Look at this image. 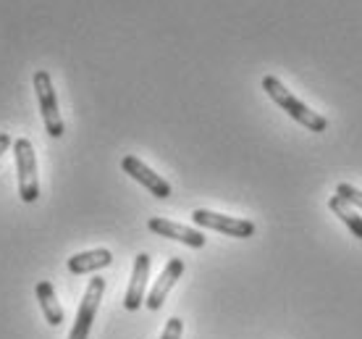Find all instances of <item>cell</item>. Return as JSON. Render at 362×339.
Wrapping results in <instances>:
<instances>
[{
	"label": "cell",
	"instance_id": "cell-1",
	"mask_svg": "<svg viewBox=\"0 0 362 339\" xmlns=\"http://www.w3.org/2000/svg\"><path fill=\"white\" fill-rule=\"evenodd\" d=\"M263 90L271 95L273 103H276L279 108H284L291 119L299 121L302 127H308L310 132H326V129H328V121L323 119L320 113L310 110L302 100H297V98H294V95H291V92L286 90V87H284L276 76H271V74H268V76H263Z\"/></svg>",
	"mask_w": 362,
	"mask_h": 339
},
{
	"label": "cell",
	"instance_id": "cell-2",
	"mask_svg": "<svg viewBox=\"0 0 362 339\" xmlns=\"http://www.w3.org/2000/svg\"><path fill=\"white\" fill-rule=\"evenodd\" d=\"M13 158H16L18 174V195L24 202H35L40 197V179H37V156L35 145L27 137H18L13 142Z\"/></svg>",
	"mask_w": 362,
	"mask_h": 339
},
{
	"label": "cell",
	"instance_id": "cell-3",
	"mask_svg": "<svg viewBox=\"0 0 362 339\" xmlns=\"http://www.w3.org/2000/svg\"><path fill=\"white\" fill-rule=\"evenodd\" d=\"M35 92L37 100H40V110H42V121H45V132L50 137H64V119H61V110H58V98L53 90V79L45 69H37L35 71Z\"/></svg>",
	"mask_w": 362,
	"mask_h": 339
},
{
	"label": "cell",
	"instance_id": "cell-4",
	"mask_svg": "<svg viewBox=\"0 0 362 339\" xmlns=\"http://www.w3.org/2000/svg\"><path fill=\"white\" fill-rule=\"evenodd\" d=\"M192 221L202 226V229H213V231H223L228 237L236 239H247L255 234V224L247 219H236V216H223V213L216 211H205V208H197L192 213Z\"/></svg>",
	"mask_w": 362,
	"mask_h": 339
},
{
	"label": "cell",
	"instance_id": "cell-5",
	"mask_svg": "<svg viewBox=\"0 0 362 339\" xmlns=\"http://www.w3.org/2000/svg\"><path fill=\"white\" fill-rule=\"evenodd\" d=\"M103 292H105V279H100V276L90 279V285H87V292H84V297H82V305H79V313H76V321H74V329H71V334H69V339L90 337L92 321H95V316H98Z\"/></svg>",
	"mask_w": 362,
	"mask_h": 339
},
{
	"label": "cell",
	"instance_id": "cell-6",
	"mask_svg": "<svg viewBox=\"0 0 362 339\" xmlns=\"http://www.w3.org/2000/svg\"><path fill=\"white\" fill-rule=\"evenodd\" d=\"M121 168L127 171L132 179H136V182L142 184L145 190H150V193L155 195V197H160V200H165V197H171V184L165 182L163 176H158L150 168V166H145L139 158L134 156H124V161H121Z\"/></svg>",
	"mask_w": 362,
	"mask_h": 339
},
{
	"label": "cell",
	"instance_id": "cell-7",
	"mask_svg": "<svg viewBox=\"0 0 362 339\" xmlns=\"http://www.w3.org/2000/svg\"><path fill=\"white\" fill-rule=\"evenodd\" d=\"M147 229L155 231V234H160V237H168V239H176V242H184V245H189V248H205V242L208 237L197 229H189V226H184V224H176V221H168V219H150L147 221Z\"/></svg>",
	"mask_w": 362,
	"mask_h": 339
},
{
	"label": "cell",
	"instance_id": "cell-8",
	"mask_svg": "<svg viewBox=\"0 0 362 339\" xmlns=\"http://www.w3.org/2000/svg\"><path fill=\"white\" fill-rule=\"evenodd\" d=\"M181 274H184V260H181V258H171V260L165 263L163 274L158 276V282L153 285L150 294L145 297V305L150 311H158V308L165 303V297H168V292L173 289V285L181 279Z\"/></svg>",
	"mask_w": 362,
	"mask_h": 339
},
{
	"label": "cell",
	"instance_id": "cell-9",
	"mask_svg": "<svg viewBox=\"0 0 362 339\" xmlns=\"http://www.w3.org/2000/svg\"><path fill=\"white\" fill-rule=\"evenodd\" d=\"M147 279H150V255L139 253L134 260V268H132V282H129L127 297H124V308L127 311H136L139 305H145Z\"/></svg>",
	"mask_w": 362,
	"mask_h": 339
},
{
	"label": "cell",
	"instance_id": "cell-10",
	"mask_svg": "<svg viewBox=\"0 0 362 339\" xmlns=\"http://www.w3.org/2000/svg\"><path fill=\"white\" fill-rule=\"evenodd\" d=\"M110 263H113L110 250H87V253H76L69 258V271L71 274H92V271H100Z\"/></svg>",
	"mask_w": 362,
	"mask_h": 339
},
{
	"label": "cell",
	"instance_id": "cell-11",
	"mask_svg": "<svg viewBox=\"0 0 362 339\" xmlns=\"http://www.w3.org/2000/svg\"><path fill=\"white\" fill-rule=\"evenodd\" d=\"M35 294H37V300H40L42 313H45V321L50 323V326H61V323H64V308H61L58 297H55L53 285H50V282H40V285L35 287Z\"/></svg>",
	"mask_w": 362,
	"mask_h": 339
},
{
	"label": "cell",
	"instance_id": "cell-12",
	"mask_svg": "<svg viewBox=\"0 0 362 339\" xmlns=\"http://www.w3.org/2000/svg\"><path fill=\"white\" fill-rule=\"evenodd\" d=\"M328 208L339 216V219L344 221L346 224V229L352 231L354 237L357 239H362V216H360V211L354 208V205H349V202L344 200V197H339V195H334L331 200H328Z\"/></svg>",
	"mask_w": 362,
	"mask_h": 339
},
{
	"label": "cell",
	"instance_id": "cell-13",
	"mask_svg": "<svg viewBox=\"0 0 362 339\" xmlns=\"http://www.w3.org/2000/svg\"><path fill=\"white\" fill-rule=\"evenodd\" d=\"M336 195H339V197H344L346 202H349V205H354V208H357V211H362V190H357V187H352V184H339V187H336Z\"/></svg>",
	"mask_w": 362,
	"mask_h": 339
},
{
	"label": "cell",
	"instance_id": "cell-14",
	"mask_svg": "<svg viewBox=\"0 0 362 339\" xmlns=\"http://www.w3.org/2000/svg\"><path fill=\"white\" fill-rule=\"evenodd\" d=\"M181 331H184V323H181V318H168V323H165L163 334H160V339H181Z\"/></svg>",
	"mask_w": 362,
	"mask_h": 339
},
{
	"label": "cell",
	"instance_id": "cell-15",
	"mask_svg": "<svg viewBox=\"0 0 362 339\" xmlns=\"http://www.w3.org/2000/svg\"><path fill=\"white\" fill-rule=\"evenodd\" d=\"M11 145H13V139H11L8 132H0V156H3V153H6Z\"/></svg>",
	"mask_w": 362,
	"mask_h": 339
}]
</instances>
